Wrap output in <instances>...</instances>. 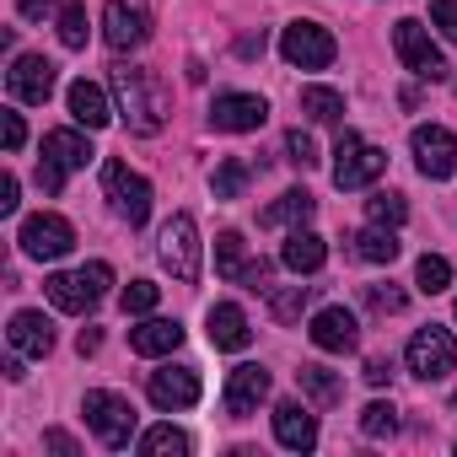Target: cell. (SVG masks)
<instances>
[{
	"instance_id": "cell-1",
	"label": "cell",
	"mask_w": 457,
	"mask_h": 457,
	"mask_svg": "<svg viewBox=\"0 0 457 457\" xmlns=\"http://www.w3.org/2000/svg\"><path fill=\"white\" fill-rule=\"evenodd\" d=\"M113 97H119V119L129 124V135H156L167 124V87L156 71L140 65H113Z\"/></svg>"
},
{
	"instance_id": "cell-2",
	"label": "cell",
	"mask_w": 457,
	"mask_h": 457,
	"mask_svg": "<svg viewBox=\"0 0 457 457\" xmlns=\"http://www.w3.org/2000/svg\"><path fill=\"white\" fill-rule=\"evenodd\" d=\"M81 414H87L92 436H97V441H103L108 452H124V446L135 441V403H129L124 393L92 387V393L81 398Z\"/></svg>"
},
{
	"instance_id": "cell-3",
	"label": "cell",
	"mask_w": 457,
	"mask_h": 457,
	"mask_svg": "<svg viewBox=\"0 0 457 457\" xmlns=\"http://www.w3.org/2000/svg\"><path fill=\"white\" fill-rule=\"evenodd\" d=\"M108 286H113V270L108 264H81V270H71V275H49L44 280V291H49V302L60 307V312H92L103 296H108Z\"/></svg>"
},
{
	"instance_id": "cell-4",
	"label": "cell",
	"mask_w": 457,
	"mask_h": 457,
	"mask_svg": "<svg viewBox=\"0 0 457 457\" xmlns=\"http://www.w3.org/2000/svg\"><path fill=\"white\" fill-rule=\"evenodd\" d=\"M92 156H97V151H92L87 135H76V129H49V135H44V162H38V188H44V194H60L65 178H71L76 167H87Z\"/></svg>"
},
{
	"instance_id": "cell-5",
	"label": "cell",
	"mask_w": 457,
	"mask_h": 457,
	"mask_svg": "<svg viewBox=\"0 0 457 457\" xmlns=\"http://www.w3.org/2000/svg\"><path fill=\"white\" fill-rule=\"evenodd\" d=\"M156 253H162V264H167V275H172L178 286H194V280H199V226H194L188 210H178V215L162 226Z\"/></svg>"
},
{
	"instance_id": "cell-6",
	"label": "cell",
	"mask_w": 457,
	"mask_h": 457,
	"mask_svg": "<svg viewBox=\"0 0 457 457\" xmlns=\"http://www.w3.org/2000/svg\"><path fill=\"white\" fill-rule=\"evenodd\" d=\"M334 183L339 188H366V183H377L382 172H387V151L382 145H366L355 129H339V140H334Z\"/></svg>"
},
{
	"instance_id": "cell-7",
	"label": "cell",
	"mask_w": 457,
	"mask_h": 457,
	"mask_svg": "<svg viewBox=\"0 0 457 457\" xmlns=\"http://www.w3.org/2000/svg\"><path fill=\"white\" fill-rule=\"evenodd\" d=\"M17 243H22L28 259H65V253L76 248V226H71L65 215L44 210V215H28V220H22Z\"/></svg>"
},
{
	"instance_id": "cell-8",
	"label": "cell",
	"mask_w": 457,
	"mask_h": 457,
	"mask_svg": "<svg viewBox=\"0 0 457 457\" xmlns=\"http://www.w3.org/2000/svg\"><path fill=\"white\" fill-rule=\"evenodd\" d=\"M280 54H286V65H296V71H323V65H334L339 44H334V33L318 28V22H291L286 38H280Z\"/></svg>"
},
{
	"instance_id": "cell-9",
	"label": "cell",
	"mask_w": 457,
	"mask_h": 457,
	"mask_svg": "<svg viewBox=\"0 0 457 457\" xmlns=\"http://www.w3.org/2000/svg\"><path fill=\"white\" fill-rule=\"evenodd\" d=\"M393 49H398V60H403V71H414L420 81H446V60H441V49L430 44V33H425L414 17H403V22L393 28Z\"/></svg>"
},
{
	"instance_id": "cell-10",
	"label": "cell",
	"mask_w": 457,
	"mask_h": 457,
	"mask_svg": "<svg viewBox=\"0 0 457 457\" xmlns=\"http://www.w3.org/2000/svg\"><path fill=\"white\" fill-rule=\"evenodd\" d=\"M457 366V339H452V328H420L414 339H409V371L420 377V382H441L446 371Z\"/></svg>"
},
{
	"instance_id": "cell-11",
	"label": "cell",
	"mask_w": 457,
	"mask_h": 457,
	"mask_svg": "<svg viewBox=\"0 0 457 457\" xmlns=\"http://www.w3.org/2000/svg\"><path fill=\"white\" fill-rule=\"evenodd\" d=\"M103 194L119 204V215L129 226H145V215H151V183L140 172H129L124 162H103Z\"/></svg>"
},
{
	"instance_id": "cell-12",
	"label": "cell",
	"mask_w": 457,
	"mask_h": 457,
	"mask_svg": "<svg viewBox=\"0 0 457 457\" xmlns=\"http://www.w3.org/2000/svg\"><path fill=\"white\" fill-rule=\"evenodd\" d=\"M409 145H414V162H420V172L425 178H452L457 172V135L446 129V124H420L414 135H409Z\"/></svg>"
},
{
	"instance_id": "cell-13",
	"label": "cell",
	"mask_w": 457,
	"mask_h": 457,
	"mask_svg": "<svg viewBox=\"0 0 457 457\" xmlns=\"http://www.w3.org/2000/svg\"><path fill=\"white\" fill-rule=\"evenodd\" d=\"M103 38H108V49H140L145 38H151V12L140 6V0H108L103 6Z\"/></svg>"
},
{
	"instance_id": "cell-14",
	"label": "cell",
	"mask_w": 457,
	"mask_h": 457,
	"mask_svg": "<svg viewBox=\"0 0 457 457\" xmlns=\"http://www.w3.org/2000/svg\"><path fill=\"white\" fill-rule=\"evenodd\" d=\"M264 119H270V103H264V97H253V92H220V97L210 103V124H215V129H226V135L264 129Z\"/></svg>"
},
{
	"instance_id": "cell-15",
	"label": "cell",
	"mask_w": 457,
	"mask_h": 457,
	"mask_svg": "<svg viewBox=\"0 0 457 457\" xmlns=\"http://www.w3.org/2000/svg\"><path fill=\"white\" fill-rule=\"evenodd\" d=\"M6 87H12V97H17V103L44 108V103H49V92H54V60H44V54H17V60H12V71H6Z\"/></svg>"
},
{
	"instance_id": "cell-16",
	"label": "cell",
	"mask_w": 457,
	"mask_h": 457,
	"mask_svg": "<svg viewBox=\"0 0 457 457\" xmlns=\"http://www.w3.org/2000/svg\"><path fill=\"white\" fill-rule=\"evenodd\" d=\"M145 393H151V403L156 409H194L199 403V371L194 366H162V371H151V382H145Z\"/></svg>"
},
{
	"instance_id": "cell-17",
	"label": "cell",
	"mask_w": 457,
	"mask_h": 457,
	"mask_svg": "<svg viewBox=\"0 0 457 457\" xmlns=\"http://www.w3.org/2000/svg\"><path fill=\"white\" fill-rule=\"evenodd\" d=\"M264 398H270V371H264V366H232V377H226V393H220L226 414H232V420H248Z\"/></svg>"
},
{
	"instance_id": "cell-18",
	"label": "cell",
	"mask_w": 457,
	"mask_h": 457,
	"mask_svg": "<svg viewBox=\"0 0 457 457\" xmlns=\"http://www.w3.org/2000/svg\"><path fill=\"white\" fill-rule=\"evenodd\" d=\"M312 345L318 350H328V355H350L355 345H361V323H355V312L350 307H323L318 318H312Z\"/></svg>"
},
{
	"instance_id": "cell-19",
	"label": "cell",
	"mask_w": 457,
	"mask_h": 457,
	"mask_svg": "<svg viewBox=\"0 0 457 457\" xmlns=\"http://www.w3.org/2000/svg\"><path fill=\"white\" fill-rule=\"evenodd\" d=\"M204 323H210V345H215V350H248V345H253L248 312H243L237 302H215Z\"/></svg>"
},
{
	"instance_id": "cell-20",
	"label": "cell",
	"mask_w": 457,
	"mask_h": 457,
	"mask_svg": "<svg viewBox=\"0 0 457 457\" xmlns=\"http://www.w3.org/2000/svg\"><path fill=\"white\" fill-rule=\"evenodd\" d=\"M275 441L286 452H312L318 446V420L302 409V403H280L275 409Z\"/></svg>"
},
{
	"instance_id": "cell-21",
	"label": "cell",
	"mask_w": 457,
	"mask_h": 457,
	"mask_svg": "<svg viewBox=\"0 0 457 457\" xmlns=\"http://www.w3.org/2000/svg\"><path fill=\"white\" fill-rule=\"evenodd\" d=\"M280 264H286L291 275H318V270L328 264V243H323L318 232H302V226H296V232L286 237V248H280Z\"/></svg>"
},
{
	"instance_id": "cell-22",
	"label": "cell",
	"mask_w": 457,
	"mask_h": 457,
	"mask_svg": "<svg viewBox=\"0 0 457 457\" xmlns=\"http://www.w3.org/2000/svg\"><path fill=\"white\" fill-rule=\"evenodd\" d=\"M183 345V323L178 318H145L140 328H129V350L135 355H172Z\"/></svg>"
},
{
	"instance_id": "cell-23",
	"label": "cell",
	"mask_w": 457,
	"mask_h": 457,
	"mask_svg": "<svg viewBox=\"0 0 457 457\" xmlns=\"http://www.w3.org/2000/svg\"><path fill=\"white\" fill-rule=\"evenodd\" d=\"M65 103H71V119H76L81 129H103V124L113 119V108H108V97H103V87H92L87 76H81V81H71V92H65Z\"/></svg>"
},
{
	"instance_id": "cell-24",
	"label": "cell",
	"mask_w": 457,
	"mask_h": 457,
	"mask_svg": "<svg viewBox=\"0 0 457 457\" xmlns=\"http://www.w3.org/2000/svg\"><path fill=\"white\" fill-rule=\"evenodd\" d=\"M6 339H12V350H22V355H49V350H54V323H49L44 312H17L12 328H6Z\"/></svg>"
},
{
	"instance_id": "cell-25",
	"label": "cell",
	"mask_w": 457,
	"mask_h": 457,
	"mask_svg": "<svg viewBox=\"0 0 457 457\" xmlns=\"http://www.w3.org/2000/svg\"><path fill=\"white\" fill-rule=\"evenodd\" d=\"M312 210H318V199H312L307 188H286V194H280L259 220H264V226H307V220H312Z\"/></svg>"
},
{
	"instance_id": "cell-26",
	"label": "cell",
	"mask_w": 457,
	"mask_h": 457,
	"mask_svg": "<svg viewBox=\"0 0 457 457\" xmlns=\"http://www.w3.org/2000/svg\"><path fill=\"white\" fill-rule=\"evenodd\" d=\"M296 382H302V393H307L318 409H334V403L345 398V382H339L328 366H302V371H296Z\"/></svg>"
},
{
	"instance_id": "cell-27",
	"label": "cell",
	"mask_w": 457,
	"mask_h": 457,
	"mask_svg": "<svg viewBox=\"0 0 457 457\" xmlns=\"http://www.w3.org/2000/svg\"><path fill=\"white\" fill-rule=\"evenodd\" d=\"M350 243H355V259H366V264H393V259H398L393 226H366V232H355Z\"/></svg>"
},
{
	"instance_id": "cell-28",
	"label": "cell",
	"mask_w": 457,
	"mask_h": 457,
	"mask_svg": "<svg viewBox=\"0 0 457 457\" xmlns=\"http://www.w3.org/2000/svg\"><path fill=\"white\" fill-rule=\"evenodd\" d=\"M302 113H307V119H318V124H339L345 97H339L334 87H302Z\"/></svg>"
},
{
	"instance_id": "cell-29",
	"label": "cell",
	"mask_w": 457,
	"mask_h": 457,
	"mask_svg": "<svg viewBox=\"0 0 457 457\" xmlns=\"http://www.w3.org/2000/svg\"><path fill=\"white\" fill-rule=\"evenodd\" d=\"M140 452H145V457H188L194 441H188L183 430H172V425H156V430L140 436Z\"/></svg>"
},
{
	"instance_id": "cell-30",
	"label": "cell",
	"mask_w": 457,
	"mask_h": 457,
	"mask_svg": "<svg viewBox=\"0 0 457 457\" xmlns=\"http://www.w3.org/2000/svg\"><path fill=\"white\" fill-rule=\"evenodd\" d=\"M243 270H248L243 237H237V232H220V237H215V275H220V280H243Z\"/></svg>"
},
{
	"instance_id": "cell-31",
	"label": "cell",
	"mask_w": 457,
	"mask_h": 457,
	"mask_svg": "<svg viewBox=\"0 0 457 457\" xmlns=\"http://www.w3.org/2000/svg\"><path fill=\"white\" fill-rule=\"evenodd\" d=\"M366 215H371V226H403V220H409V199L393 194V188H387V194H371V199H366Z\"/></svg>"
},
{
	"instance_id": "cell-32",
	"label": "cell",
	"mask_w": 457,
	"mask_h": 457,
	"mask_svg": "<svg viewBox=\"0 0 457 457\" xmlns=\"http://www.w3.org/2000/svg\"><path fill=\"white\" fill-rule=\"evenodd\" d=\"M414 286H420L425 296H441V291L452 286V264H446L441 253H425V259L414 264Z\"/></svg>"
},
{
	"instance_id": "cell-33",
	"label": "cell",
	"mask_w": 457,
	"mask_h": 457,
	"mask_svg": "<svg viewBox=\"0 0 457 457\" xmlns=\"http://www.w3.org/2000/svg\"><path fill=\"white\" fill-rule=\"evenodd\" d=\"M210 188H215V199H243V188H248V162H220L215 167V178H210Z\"/></svg>"
},
{
	"instance_id": "cell-34",
	"label": "cell",
	"mask_w": 457,
	"mask_h": 457,
	"mask_svg": "<svg viewBox=\"0 0 457 457\" xmlns=\"http://www.w3.org/2000/svg\"><path fill=\"white\" fill-rule=\"evenodd\" d=\"M307 302H312V286H286V291H270V312H275L280 323H296Z\"/></svg>"
},
{
	"instance_id": "cell-35",
	"label": "cell",
	"mask_w": 457,
	"mask_h": 457,
	"mask_svg": "<svg viewBox=\"0 0 457 457\" xmlns=\"http://www.w3.org/2000/svg\"><path fill=\"white\" fill-rule=\"evenodd\" d=\"M393 430H398V409H393V403H382V398H377V403H366V409H361V436L382 441V436H393Z\"/></svg>"
},
{
	"instance_id": "cell-36",
	"label": "cell",
	"mask_w": 457,
	"mask_h": 457,
	"mask_svg": "<svg viewBox=\"0 0 457 457\" xmlns=\"http://www.w3.org/2000/svg\"><path fill=\"white\" fill-rule=\"evenodd\" d=\"M60 44L65 49H87V6H60Z\"/></svg>"
},
{
	"instance_id": "cell-37",
	"label": "cell",
	"mask_w": 457,
	"mask_h": 457,
	"mask_svg": "<svg viewBox=\"0 0 457 457\" xmlns=\"http://www.w3.org/2000/svg\"><path fill=\"white\" fill-rule=\"evenodd\" d=\"M286 162H291V167H302V172H307V167H318V140H312L307 129H291V135H286Z\"/></svg>"
},
{
	"instance_id": "cell-38",
	"label": "cell",
	"mask_w": 457,
	"mask_h": 457,
	"mask_svg": "<svg viewBox=\"0 0 457 457\" xmlns=\"http://www.w3.org/2000/svg\"><path fill=\"white\" fill-rule=\"evenodd\" d=\"M119 302H124V312H135V318H140V312H151V307L162 302V286H151V280H129Z\"/></svg>"
},
{
	"instance_id": "cell-39",
	"label": "cell",
	"mask_w": 457,
	"mask_h": 457,
	"mask_svg": "<svg viewBox=\"0 0 457 457\" xmlns=\"http://www.w3.org/2000/svg\"><path fill=\"white\" fill-rule=\"evenodd\" d=\"M366 307H371V312H403L409 296H403L398 286H366Z\"/></svg>"
},
{
	"instance_id": "cell-40",
	"label": "cell",
	"mask_w": 457,
	"mask_h": 457,
	"mask_svg": "<svg viewBox=\"0 0 457 457\" xmlns=\"http://www.w3.org/2000/svg\"><path fill=\"white\" fill-rule=\"evenodd\" d=\"M430 28H441V38L457 44V0H430Z\"/></svg>"
},
{
	"instance_id": "cell-41",
	"label": "cell",
	"mask_w": 457,
	"mask_h": 457,
	"mask_svg": "<svg viewBox=\"0 0 457 457\" xmlns=\"http://www.w3.org/2000/svg\"><path fill=\"white\" fill-rule=\"evenodd\" d=\"M0 129H6V151H22V140H28V124H22V113H0Z\"/></svg>"
},
{
	"instance_id": "cell-42",
	"label": "cell",
	"mask_w": 457,
	"mask_h": 457,
	"mask_svg": "<svg viewBox=\"0 0 457 457\" xmlns=\"http://www.w3.org/2000/svg\"><path fill=\"white\" fill-rule=\"evenodd\" d=\"M361 377H366V382H371V387H382V382H387V377H393V361H387V355H371V361H366V371H361Z\"/></svg>"
},
{
	"instance_id": "cell-43",
	"label": "cell",
	"mask_w": 457,
	"mask_h": 457,
	"mask_svg": "<svg viewBox=\"0 0 457 457\" xmlns=\"http://www.w3.org/2000/svg\"><path fill=\"white\" fill-rule=\"evenodd\" d=\"M54 6H60V0H17V12H22L28 22H44V17H49Z\"/></svg>"
},
{
	"instance_id": "cell-44",
	"label": "cell",
	"mask_w": 457,
	"mask_h": 457,
	"mask_svg": "<svg viewBox=\"0 0 457 457\" xmlns=\"http://www.w3.org/2000/svg\"><path fill=\"white\" fill-rule=\"evenodd\" d=\"M44 446H49V452H60V457H76V452H81V446H76V436H65V430H49V436H44Z\"/></svg>"
},
{
	"instance_id": "cell-45",
	"label": "cell",
	"mask_w": 457,
	"mask_h": 457,
	"mask_svg": "<svg viewBox=\"0 0 457 457\" xmlns=\"http://www.w3.org/2000/svg\"><path fill=\"white\" fill-rule=\"evenodd\" d=\"M0 215H17V178H0Z\"/></svg>"
},
{
	"instance_id": "cell-46",
	"label": "cell",
	"mask_w": 457,
	"mask_h": 457,
	"mask_svg": "<svg viewBox=\"0 0 457 457\" xmlns=\"http://www.w3.org/2000/svg\"><path fill=\"white\" fill-rule=\"evenodd\" d=\"M76 345H81V355H92V350L103 345V334H97V328H81V339H76Z\"/></svg>"
},
{
	"instance_id": "cell-47",
	"label": "cell",
	"mask_w": 457,
	"mask_h": 457,
	"mask_svg": "<svg viewBox=\"0 0 457 457\" xmlns=\"http://www.w3.org/2000/svg\"><path fill=\"white\" fill-rule=\"evenodd\" d=\"M237 54H248V60H253V54H264V33H259V38H243V44H237Z\"/></svg>"
}]
</instances>
